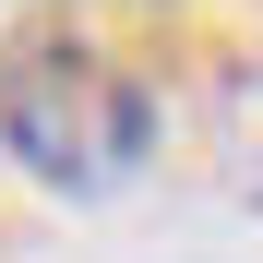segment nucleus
Instances as JSON below:
<instances>
[{
    "mask_svg": "<svg viewBox=\"0 0 263 263\" xmlns=\"http://www.w3.org/2000/svg\"><path fill=\"white\" fill-rule=\"evenodd\" d=\"M0 156H12L36 192H120L132 167L156 156V96L108 48L36 36V48L0 60Z\"/></svg>",
    "mask_w": 263,
    "mask_h": 263,
    "instance_id": "1",
    "label": "nucleus"
},
{
    "mask_svg": "<svg viewBox=\"0 0 263 263\" xmlns=\"http://www.w3.org/2000/svg\"><path fill=\"white\" fill-rule=\"evenodd\" d=\"M12 12H24V0H0V24H12Z\"/></svg>",
    "mask_w": 263,
    "mask_h": 263,
    "instance_id": "2",
    "label": "nucleus"
},
{
    "mask_svg": "<svg viewBox=\"0 0 263 263\" xmlns=\"http://www.w3.org/2000/svg\"><path fill=\"white\" fill-rule=\"evenodd\" d=\"M251 203H263V167H251Z\"/></svg>",
    "mask_w": 263,
    "mask_h": 263,
    "instance_id": "3",
    "label": "nucleus"
}]
</instances>
